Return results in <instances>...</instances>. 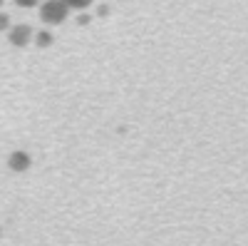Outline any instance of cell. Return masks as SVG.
I'll return each instance as SVG.
<instances>
[{"mask_svg":"<svg viewBox=\"0 0 248 246\" xmlns=\"http://www.w3.org/2000/svg\"><path fill=\"white\" fill-rule=\"evenodd\" d=\"M70 15V8L65 0H45L43 5H40V20H43L45 25H60L65 23Z\"/></svg>","mask_w":248,"mask_h":246,"instance_id":"obj_1","label":"cell"},{"mask_svg":"<svg viewBox=\"0 0 248 246\" xmlns=\"http://www.w3.org/2000/svg\"><path fill=\"white\" fill-rule=\"evenodd\" d=\"M32 37H35V33H32V28L25 25V23L8 28V40H10L15 48H28V45L32 43Z\"/></svg>","mask_w":248,"mask_h":246,"instance_id":"obj_2","label":"cell"},{"mask_svg":"<svg viewBox=\"0 0 248 246\" xmlns=\"http://www.w3.org/2000/svg\"><path fill=\"white\" fill-rule=\"evenodd\" d=\"M30 164H32V157H30L25 149H15V152H10V157H8V167H10L13 172H28Z\"/></svg>","mask_w":248,"mask_h":246,"instance_id":"obj_3","label":"cell"},{"mask_svg":"<svg viewBox=\"0 0 248 246\" xmlns=\"http://www.w3.org/2000/svg\"><path fill=\"white\" fill-rule=\"evenodd\" d=\"M32 40L37 43V48H50L55 37H52V33H50V30H40V33H37Z\"/></svg>","mask_w":248,"mask_h":246,"instance_id":"obj_4","label":"cell"},{"mask_svg":"<svg viewBox=\"0 0 248 246\" xmlns=\"http://www.w3.org/2000/svg\"><path fill=\"white\" fill-rule=\"evenodd\" d=\"M65 3H67L70 10H87L94 0H65Z\"/></svg>","mask_w":248,"mask_h":246,"instance_id":"obj_5","label":"cell"},{"mask_svg":"<svg viewBox=\"0 0 248 246\" xmlns=\"http://www.w3.org/2000/svg\"><path fill=\"white\" fill-rule=\"evenodd\" d=\"M40 3H43V0H15V5H20V8H35Z\"/></svg>","mask_w":248,"mask_h":246,"instance_id":"obj_6","label":"cell"},{"mask_svg":"<svg viewBox=\"0 0 248 246\" xmlns=\"http://www.w3.org/2000/svg\"><path fill=\"white\" fill-rule=\"evenodd\" d=\"M10 28V15L8 13H0V33Z\"/></svg>","mask_w":248,"mask_h":246,"instance_id":"obj_7","label":"cell"},{"mask_svg":"<svg viewBox=\"0 0 248 246\" xmlns=\"http://www.w3.org/2000/svg\"><path fill=\"white\" fill-rule=\"evenodd\" d=\"M3 3H5V0H0V5H3Z\"/></svg>","mask_w":248,"mask_h":246,"instance_id":"obj_8","label":"cell"}]
</instances>
